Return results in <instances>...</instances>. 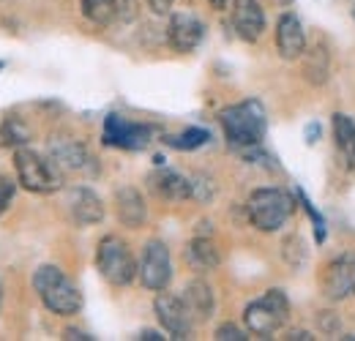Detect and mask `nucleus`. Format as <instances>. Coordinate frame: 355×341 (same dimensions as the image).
<instances>
[{
	"label": "nucleus",
	"mask_w": 355,
	"mask_h": 341,
	"mask_svg": "<svg viewBox=\"0 0 355 341\" xmlns=\"http://www.w3.org/2000/svg\"><path fill=\"white\" fill-rule=\"evenodd\" d=\"M219 123L224 128V137L232 148L238 150H252L260 148L268 131V115L263 101L246 98L241 104H232L219 112Z\"/></svg>",
	"instance_id": "1"
},
{
	"label": "nucleus",
	"mask_w": 355,
	"mask_h": 341,
	"mask_svg": "<svg viewBox=\"0 0 355 341\" xmlns=\"http://www.w3.org/2000/svg\"><path fill=\"white\" fill-rule=\"evenodd\" d=\"M33 287L39 292L46 311L58 314V317H71L83 308V295L74 287V281L55 265H42L33 273Z\"/></svg>",
	"instance_id": "2"
},
{
	"label": "nucleus",
	"mask_w": 355,
	"mask_h": 341,
	"mask_svg": "<svg viewBox=\"0 0 355 341\" xmlns=\"http://www.w3.org/2000/svg\"><path fill=\"white\" fill-rule=\"evenodd\" d=\"M287 320H290V300L284 290H268L266 295L252 300L243 308V325L257 339H270L284 328Z\"/></svg>",
	"instance_id": "3"
},
{
	"label": "nucleus",
	"mask_w": 355,
	"mask_h": 341,
	"mask_svg": "<svg viewBox=\"0 0 355 341\" xmlns=\"http://www.w3.org/2000/svg\"><path fill=\"white\" fill-rule=\"evenodd\" d=\"M293 211H295V202L284 189H257L246 202L249 221L260 232H279L293 216Z\"/></svg>",
	"instance_id": "4"
},
{
	"label": "nucleus",
	"mask_w": 355,
	"mask_h": 341,
	"mask_svg": "<svg viewBox=\"0 0 355 341\" xmlns=\"http://www.w3.org/2000/svg\"><path fill=\"white\" fill-rule=\"evenodd\" d=\"M96 268H98L101 279L112 287H129L139 276V265L134 262L129 243L121 241L118 235L101 238V243L96 249Z\"/></svg>",
	"instance_id": "5"
},
{
	"label": "nucleus",
	"mask_w": 355,
	"mask_h": 341,
	"mask_svg": "<svg viewBox=\"0 0 355 341\" xmlns=\"http://www.w3.org/2000/svg\"><path fill=\"white\" fill-rule=\"evenodd\" d=\"M14 170H17L19 186L28 189L31 194H52L63 183V172L55 167V161L44 159L31 148L14 150Z\"/></svg>",
	"instance_id": "6"
},
{
	"label": "nucleus",
	"mask_w": 355,
	"mask_h": 341,
	"mask_svg": "<svg viewBox=\"0 0 355 341\" xmlns=\"http://www.w3.org/2000/svg\"><path fill=\"white\" fill-rule=\"evenodd\" d=\"M173 281V259L170 249L162 241H148L139 259V284L150 292L167 290Z\"/></svg>",
	"instance_id": "7"
},
{
	"label": "nucleus",
	"mask_w": 355,
	"mask_h": 341,
	"mask_svg": "<svg viewBox=\"0 0 355 341\" xmlns=\"http://www.w3.org/2000/svg\"><path fill=\"white\" fill-rule=\"evenodd\" d=\"M104 145L110 148H121V150H142L150 145L153 139V128L145 123H134L129 118L112 112L104 118V131H101Z\"/></svg>",
	"instance_id": "8"
},
{
	"label": "nucleus",
	"mask_w": 355,
	"mask_h": 341,
	"mask_svg": "<svg viewBox=\"0 0 355 341\" xmlns=\"http://www.w3.org/2000/svg\"><path fill=\"white\" fill-rule=\"evenodd\" d=\"M320 287H322V295L331 303L355 298V254L334 256L322 270Z\"/></svg>",
	"instance_id": "9"
},
{
	"label": "nucleus",
	"mask_w": 355,
	"mask_h": 341,
	"mask_svg": "<svg viewBox=\"0 0 355 341\" xmlns=\"http://www.w3.org/2000/svg\"><path fill=\"white\" fill-rule=\"evenodd\" d=\"M153 311H156V320L159 325L173 336V339H189L191 336V328H194V320L186 308L183 298H178L173 292H159L153 300Z\"/></svg>",
	"instance_id": "10"
},
{
	"label": "nucleus",
	"mask_w": 355,
	"mask_h": 341,
	"mask_svg": "<svg viewBox=\"0 0 355 341\" xmlns=\"http://www.w3.org/2000/svg\"><path fill=\"white\" fill-rule=\"evenodd\" d=\"M205 39V25L191 11H175L167 25V42L175 52H194Z\"/></svg>",
	"instance_id": "11"
},
{
	"label": "nucleus",
	"mask_w": 355,
	"mask_h": 341,
	"mask_svg": "<svg viewBox=\"0 0 355 341\" xmlns=\"http://www.w3.org/2000/svg\"><path fill=\"white\" fill-rule=\"evenodd\" d=\"M232 28L238 39L254 44L266 33V11L257 0H232Z\"/></svg>",
	"instance_id": "12"
},
{
	"label": "nucleus",
	"mask_w": 355,
	"mask_h": 341,
	"mask_svg": "<svg viewBox=\"0 0 355 341\" xmlns=\"http://www.w3.org/2000/svg\"><path fill=\"white\" fill-rule=\"evenodd\" d=\"M276 49L284 60H298L306 52V30L298 19V14L284 11L276 22Z\"/></svg>",
	"instance_id": "13"
},
{
	"label": "nucleus",
	"mask_w": 355,
	"mask_h": 341,
	"mask_svg": "<svg viewBox=\"0 0 355 341\" xmlns=\"http://www.w3.org/2000/svg\"><path fill=\"white\" fill-rule=\"evenodd\" d=\"M49 159L55 161V167L60 172H85L90 170V161H93L88 148L77 139H69V137L49 142Z\"/></svg>",
	"instance_id": "14"
},
{
	"label": "nucleus",
	"mask_w": 355,
	"mask_h": 341,
	"mask_svg": "<svg viewBox=\"0 0 355 341\" xmlns=\"http://www.w3.org/2000/svg\"><path fill=\"white\" fill-rule=\"evenodd\" d=\"M66 205H69L71 218H74L80 227H93V224H98V221L104 218V205H101V200L96 197V191H90L88 186H74V189H69Z\"/></svg>",
	"instance_id": "15"
},
{
	"label": "nucleus",
	"mask_w": 355,
	"mask_h": 341,
	"mask_svg": "<svg viewBox=\"0 0 355 341\" xmlns=\"http://www.w3.org/2000/svg\"><path fill=\"white\" fill-rule=\"evenodd\" d=\"M148 186H150V191H153L156 197H162V200H167V202H183V200L191 197V180L183 177V175L175 170L159 167L156 172L148 175Z\"/></svg>",
	"instance_id": "16"
},
{
	"label": "nucleus",
	"mask_w": 355,
	"mask_h": 341,
	"mask_svg": "<svg viewBox=\"0 0 355 341\" xmlns=\"http://www.w3.org/2000/svg\"><path fill=\"white\" fill-rule=\"evenodd\" d=\"M115 213H118V221L129 229H137V227L145 224L148 208H145L142 194L134 186H123V189L115 191Z\"/></svg>",
	"instance_id": "17"
},
{
	"label": "nucleus",
	"mask_w": 355,
	"mask_h": 341,
	"mask_svg": "<svg viewBox=\"0 0 355 341\" xmlns=\"http://www.w3.org/2000/svg\"><path fill=\"white\" fill-rule=\"evenodd\" d=\"M183 303H186V308H189V314H191L194 322L211 320V317H214V308H216L214 290H211V284L202 281V279H194V281L186 284V290H183Z\"/></svg>",
	"instance_id": "18"
},
{
	"label": "nucleus",
	"mask_w": 355,
	"mask_h": 341,
	"mask_svg": "<svg viewBox=\"0 0 355 341\" xmlns=\"http://www.w3.org/2000/svg\"><path fill=\"white\" fill-rule=\"evenodd\" d=\"M186 262L194 270L205 273V270H216L222 265V254H219V249L214 246L211 238H194L189 243V249H186Z\"/></svg>",
	"instance_id": "19"
},
{
	"label": "nucleus",
	"mask_w": 355,
	"mask_h": 341,
	"mask_svg": "<svg viewBox=\"0 0 355 341\" xmlns=\"http://www.w3.org/2000/svg\"><path fill=\"white\" fill-rule=\"evenodd\" d=\"M334 139L345 159V167L355 170V121L350 115H345V112L334 115Z\"/></svg>",
	"instance_id": "20"
},
{
	"label": "nucleus",
	"mask_w": 355,
	"mask_h": 341,
	"mask_svg": "<svg viewBox=\"0 0 355 341\" xmlns=\"http://www.w3.org/2000/svg\"><path fill=\"white\" fill-rule=\"evenodd\" d=\"M80 8H83V17L93 25H98V28L112 25L115 17H118V3L115 0H83Z\"/></svg>",
	"instance_id": "21"
},
{
	"label": "nucleus",
	"mask_w": 355,
	"mask_h": 341,
	"mask_svg": "<svg viewBox=\"0 0 355 341\" xmlns=\"http://www.w3.org/2000/svg\"><path fill=\"white\" fill-rule=\"evenodd\" d=\"M31 142V128L19 118H6L0 123V148H25Z\"/></svg>",
	"instance_id": "22"
},
{
	"label": "nucleus",
	"mask_w": 355,
	"mask_h": 341,
	"mask_svg": "<svg viewBox=\"0 0 355 341\" xmlns=\"http://www.w3.org/2000/svg\"><path fill=\"white\" fill-rule=\"evenodd\" d=\"M328 71H331V55L325 46H314L309 55V63H306V77H309L311 85H325L328 82Z\"/></svg>",
	"instance_id": "23"
},
{
	"label": "nucleus",
	"mask_w": 355,
	"mask_h": 341,
	"mask_svg": "<svg viewBox=\"0 0 355 341\" xmlns=\"http://www.w3.org/2000/svg\"><path fill=\"white\" fill-rule=\"evenodd\" d=\"M208 139H211V134L200 126H191V128H186V131H180V134L164 137V142H167L170 148H175V150H197V148L208 145Z\"/></svg>",
	"instance_id": "24"
},
{
	"label": "nucleus",
	"mask_w": 355,
	"mask_h": 341,
	"mask_svg": "<svg viewBox=\"0 0 355 341\" xmlns=\"http://www.w3.org/2000/svg\"><path fill=\"white\" fill-rule=\"evenodd\" d=\"M295 194H298V202L304 205V211H306V213H309V218L314 221V238H317V243H322V241H325V218L314 211V205L309 202V197H306L301 189H298Z\"/></svg>",
	"instance_id": "25"
},
{
	"label": "nucleus",
	"mask_w": 355,
	"mask_h": 341,
	"mask_svg": "<svg viewBox=\"0 0 355 341\" xmlns=\"http://www.w3.org/2000/svg\"><path fill=\"white\" fill-rule=\"evenodd\" d=\"M216 339L219 341H246L249 339V331H241L238 325H232V322H224L216 328Z\"/></svg>",
	"instance_id": "26"
},
{
	"label": "nucleus",
	"mask_w": 355,
	"mask_h": 341,
	"mask_svg": "<svg viewBox=\"0 0 355 341\" xmlns=\"http://www.w3.org/2000/svg\"><path fill=\"white\" fill-rule=\"evenodd\" d=\"M14 191H17V183L6 175H0V216L8 211L11 200H14Z\"/></svg>",
	"instance_id": "27"
},
{
	"label": "nucleus",
	"mask_w": 355,
	"mask_h": 341,
	"mask_svg": "<svg viewBox=\"0 0 355 341\" xmlns=\"http://www.w3.org/2000/svg\"><path fill=\"white\" fill-rule=\"evenodd\" d=\"M173 3H175V0H148L150 11H153V14H159V17L170 14V11H173Z\"/></svg>",
	"instance_id": "28"
},
{
	"label": "nucleus",
	"mask_w": 355,
	"mask_h": 341,
	"mask_svg": "<svg viewBox=\"0 0 355 341\" xmlns=\"http://www.w3.org/2000/svg\"><path fill=\"white\" fill-rule=\"evenodd\" d=\"M63 339H80V341H93V336L88 333H83V331H74V328H69L66 333H63Z\"/></svg>",
	"instance_id": "29"
},
{
	"label": "nucleus",
	"mask_w": 355,
	"mask_h": 341,
	"mask_svg": "<svg viewBox=\"0 0 355 341\" xmlns=\"http://www.w3.org/2000/svg\"><path fill=\"white\" fill-rule=\"evenodd\" d=\"M320 131H322V128H320V123H309V128H306V142H309V145H314V142H317Z\"/></svg>",
	"instance_id": "30"
},
{
	"label": "nucleus",
	"mask_w": 355,
	"mask_h": 341,
	"mask_svg": "<svg viewBox=\"0 0 355 341\" xmlns=\"http://www.w3.org/2000/svg\"><path fill=\"white\" fill-rule=\"evenodd\" d=\"M139 339L142 341H162L164 336H162V333H156V331H142V333H139Z\"/></svg>",
	"instance_id": "31"
},
{
	"label": "nucleus",
	"mask_w": 355,
	"mask_h": 341,
	"mask_svg": "<svg viewBox=\"0 0 355 341\" xmlns=\"http://www.w3.org/2000/svg\"><path fill=\"white\" fill-rule=\"evenodd\" d=\"M287 339H301V341H311V339H314V336H311L309 331H293V333H290V336H287Z\"/></svg>",
	"instance_id": "32"
},
{
	"label": "nucleus",
	"mask_w": 355,
	"mask_h": 341,
	"mask_svg": "<svg viewBox=\"0 0 355 341\" xmlns=\"http://www.w3.org/2000/svg\"><path fill=\"white\" fill-rule=\"evenodd\" d=\"M208 3H211L214 8H219V11H222V8H227V0H208Z\"/></svg>",
	"instance_id": "33"
},
{
	"label": "nucleus",
	"mask_w": 355,
	"mask_h": 341,
	"mask_svg": "<svg viewBox=\"0 0 355 341\" xmlns=\"http://www.w3.org/2000/svg\"><path fill=\"white\" fill-rule=\"evenodd\" d=\"M276 3H282V6H290V3H293V0H276Z\"/></svg>",
	"instance_id": "34"
},
{
	"label": "nucleus",
	"mask_w": 355,
	"mask_h": 341,
	"mask_svg": "<svg viewBox=\"0 0 355 341\" xmlns=\"http://www.w3.org/2000/svg\"><path fill=\"white\" fill-rule=\"evenodd\" d=\"M353 19H355V0H353Z\"/></svg>",
	"instance_id": "35"
},
{
	"label": "nucleus",
	"mask_w": 355,
	"mask_h": 341,
	"mask_svg": "<svg viewBox=\"0 0 355 341\" xmlns=\"http://www.w3.org/2000/svg\"><path fill=\"white\" fill-rule=\"evenodd\" d=\"M3 66H6V63H3V60H0V71H3Z\"/></svg>",
	"instance_id": "36"
},
{
	"label": "nucleus",
	"mask_w": 355,
	"mask_h": 341,
	"mask_svg": "<svg viewBox=\"0 0 355 341\" xmlns=\"http://www.w3.org/2000/svg\"><path fill=\"white\" fill-rule=\"evenodd\" d=\"M0 303H3V290H0Z\"/></svg>",
	"instance_id": "37"
}]
</instances>
